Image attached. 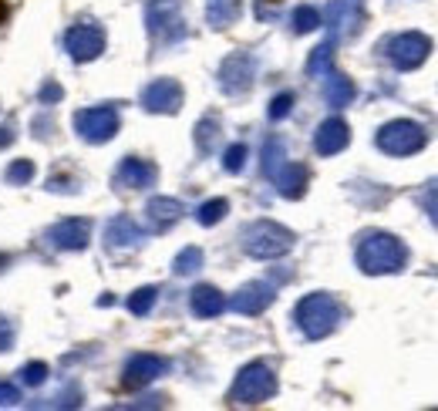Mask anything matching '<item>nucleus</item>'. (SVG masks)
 I'll return each instance as SVG.
<instances>
[{
	"instance_id": "1",
	"label": "nucleus",
	"mask_w": 438,
	"mask_h": 411,
	"mask_svg": "<svg viewBox=\"0 0 438 411\" xmlns=\"http://www.w3.org/2000/svg\"><path fill=\"white\" fill-rule=\"evenodd\" d=\"M408 260V250L391 233H368L357 243V266L364 273H398Z\"/></svg>"
},
{
	"instance_id": "2",
	"label": "nucleus",
	"mask_w": 438,
	"mask_h": 411,
	"mask_svg": "<svg viewBox=\"0 0 438 411\" xmlns=\"http://www.w3.org/2000/svg\"><path fill=\"white\" fill-rule=\"evenodd\" d=\"M341 321V303L334 300L330 293H310L297 303V324L310 341H321L327 337L330 330Z\"/></svg>"
},
{
	"instance_id": "3",
	"label": "nucleus",
	"mask_w": 438,
	"mask_h": 411,
	"mask_svg": "<svg viewBox=\"0 0 438 411\" xmlns=\"http://www.w3.org/2000/svg\"><path fill=\"white\" fill-rule=\"evenodd\" d=\"M243 246H246V253H250V257H257V260H277V257L290 253V246H293V233L284 229L280 223L263 219V223H253V226L243 233Z\"/></svg>"
},
{
	"instance_id": "4",
	"label": "nucleus",
	"mask_w": 438,
	"mask_h": 411,
	"mask_svg": "<svg viewBox=\"0 0 438 411\" xmlns=\"http://www.w3.org/2000/svg\"><path fill=\"white\" fill-rule=\"evenodd\" d=\"M273 394H277V374L257 361L236 374L233 391H229V405H263Z\"/></svg>"
},
{
	"instance_id": "5",
	"label": "nucleus",
	"mask_w": 438,
	"mask_h": 411,
	"mask_svg": "<svg viewBox=\"0 0 438 411\" xmlns=\"http://www.w3.org/2000/svg\"><path fill=\"white\" fill-rule=\"evenodd\" d=\"M149 34L155 41L172 44L186 38V17H182V0H152L145 10Z\"/></svg>"
},
{
	"instance_id": "6",
	"label": "nucleus",
	"mask_w": 438,
	"mask_h": 411,
	"mask_svg": "<svg viewBox=\"0 0 438 411\" xmlns=\"http://www.w3.org/2000/svg\"><path fill=\"white\" fill-rule=\"evenodd\" d=\"M378 149L388 155H415L425 149V129L415 122H388L378 131Z\"/></svg>"
},
{
	"instance_id": "7",
	"label": "nucleus",
	"mask_w": 438,
	"mask_h": 411,
	"mask_svg": "<svg viewBox=\"0 0 438 411\" xmlns=\"http://www.w3.org/2000/svg\"><path fill=\"white\" fill-rule=\"evenodd\" d=\"M74 129H78V135H81L85 142L102 145V142H108L111 135L118 131V111L111 108V105L85 108V111H78V115H74Z\"/></svg>"
},
{
	"instance_id": "8",
	"label": "nucleus",
	"mask_w": 438,
	"mask_h": 411,
	"mask_svg": "<svg viewBox=\"0 0 438 411\" xmlns=\"http://www.w3.org/2000/svg\"><path fill=\"white\" fill-rule=\"evenodd\" d=\"M428 51H432V41H428L425 34H418V31L398 34V38L388 44V58H391V65L398 67V71H412V67H418L425 58H428Z\"/></svg>"
},
{
	"instance_id": "9",
	"label": "nucleus",
	"mask_w": 438,
	"mask_h": 411,
	"mask_svg": "<svg viewBox=\"0 0 438 411\" xmlns=\"http://www.w3.org/2000/svg\"><path fill=\"white\" fill-rule=\"evenodd\" d=\"M65 47L74 61H95L105 51V31L98 24H74L65 34Z\"/></svg>"
},
{
	"instance_id": "10",
	"label": "nucleus",
	"mask_w": 438,
	"mask_h": 411,
	"mask_svg": "<svg viewBox=\"0 0 438 411\" xmlns=\"http://www.w3.org/2000/svg\"><path fill=\"white\" fill-rule=\"evenodd\" d=\"M253 74H257V65H253V58L250 54H233V58H226L222 67H219V85L226 95H243L246 88L253 85Z\"/></svg>"
},
{
	"instance_id": "11",
	"label": "nucleus",
	"mask_w": 438,
	"mask_h": 411,
	"mask_svg": "<svg viewBox=\"0 0 438 411\" xmlns=\"http://www.w3.org/2000/svg\"><path fill=\"white\" fill-rule=\"evenodd\" d=\"M142 105L145 111H159V115H172L182 105V85L172 78H159L142 91Z\"/></svg>"
},
{
	"instance_id": "12",
	"label": "nucleus",
	"mask_w": 438,
	"mask_h": 411,
	"mask_svg": "<svg viewBox=\"0 0 438 411\" xmlns=\"http://www.w3.org/2000/svg\"><path fill=\"white\" fill-rule=\"evenodd\" d=\"M169 371V361L165 357H159V354H135L129 364H125V378H122V385L125 388H145V385H152L159 374H165Z\"/></svg>"
},
{
	"instance_id": "13",
	"label": "nucleus",
	"mask_w": 438,
	"mask_h": 411,
	"mask_svg": "<svg viewBox=\"0 0 438 411\" xmlns=\"http://www.w3.org/2000/svg\"><path fill=\"white\" fill-rule=\"evenodd\" d=\"M91 239V223L88 219H61L58 226L47 229V243L54 250H85Z\"/></svg>"
},
{
	"instance_id": "14",
	"label": "nucleus",
	"mask_w": 438,
	"mask_h": 411,
	"mask_svg": "<svg viewBox=\"0 0 438 411\" xmlns=\"http://www.w3.org/2000/svg\"><path fill=\"white\" fill-rule=\"evenodd\" d=\"M273 303V287L270 283H246L240 293L233 297V300L226 303V307H233V310H240V314H263L266 307Z\"/></svg>"
},
{
	"instance_id": "15",
	"label": "nucleus",
	"mask_w": 438,
	"mask_h": 411,
	"mask_svg": "<svg viewBox=\"0 0 438 411\" xmlns=\"http://www.w3.org/2000/svg\"><path fill=\"white\" fill-rule=\"evenodd\" d=\"M155 179H159V169L152 162H145V159H125L118 166V172H115V182L125 186V189H145V186H152Z\"/></svg>"
},
{
	"instance_id": "16",
	"label": "nucleus",
	"mask_w": 438,
	"mask_h": 411,
	"mask_svg": "<svg viewBox=\"0 0 438 411\" xmlns=\"http://www.w3.org/2000/svg\"><path fill=\"white\" fill-rule=\"evenodd\" d=\"M348 142H350V129L341 118H327L314 135V149L321 155H337L341 149H348Z\"/></svg>"
},
{
	"instance_id": "17",
	"label": "nucleus",
	"mask_w": 438,
	"mask_h": 411,
	"mask_svg": "<svg viewBox=\"0 0 438 411\" xmlns=\"http://www.w3.org/2000/svg\"><path fill=\"white\" fill-rule=\"evenodd\" d=\"M142 239H145V233L135 226V219H131V216L111 219L108 229H105V243H108V250H135Z\"/></svg>"
},
{
	"instance_id": "18",
	"label": "nucleus",
	"mask_w": 438,
	"mask_h": 411,
	"mask_svg": "<svg viewBox=\"0 0 438 411\" xmlns=\"http://www.w3.org/2000/svg\"><path fill=\"white\" fill-rule=\"evenodd\" d=\"M273 182H277L280 195H286V199H300V195L307 193L310 172H307V166H300V162H284L280 172L273 175Z\"/></svg>"
},
{
	"instance_id": "19",
	"label": "nucleus",
	"mask_w": 438,
	"mask_h": 411,
	"mask_svg": "<svg viewBox=\"0 0 438 411\" xmlns=\"http://www.w3.org/2000/svg\"><path fill=\"white\" fill-rule=\"evenodd\" d=\"M145 216L152 223V229H169L175 219L182 216V202L179 199H169V195H159L145 206Z\"/></svg>"
},
{
	"instance_id": "20",
	"label": "nucleus",
	"mask_w": 438,
	"mask_h": 411,
	"mask_svg": "<svg viewBox=\"0 0 438 411\" xmlns=\"http://www.w3.org/2000/svg\"><path fill=\"white\" fill-rule=\"evenodd\" d=\"M324 98H327L330 108H344L354 102V85H350V78L344 74H337V71H327L324 74Z\"/></svg>"
},
{
	"instance_id": "21",
	"label": "nucleus",
	"mask_w": 438,
	"mask_h": 411,
	"mask_svg": "<svg viewBox=\"0 0 438 411\" xmlns=\"http://www.w3.org/2000/svg\"><path fill=\"white\" fill-rule=\"evenodd\" d=\"M226 310V297L216 287H196L193 290V314L196 317H219Z\"/></svg>"
},
{
	"instance_id": "22",
	"label": "nucleus",
	"mask_w": 438,
	"mask_h": 411,
	"mask_svg": "<svg viewBox=\"0 0 438 411\" xmlns=\"http://www.w3.org/2000/svg\"><path fill=\"white\" fill-rule=\"evenodd\" d=\"M327 21L334 27V34H350L357 27V0H337V3H330Z\"/></svg>"
},
{
	"instance_id": "23",
	"label": "nucleus",
	"mask_w": 438,
	"mask_h": 411,
	"mask_svg": "<svg viewBox=\"0 0 438 411\" xmlns=\"http://www.w3.org/2000/svg\"><path fill=\"white\" fill-rule=\"evenodd\" d=\"M206 17L213 27H229V24L240 17V0H209V7H206Z\"/></svg>"
},
{
	"instance_id": "24",
	"label": "nucleus",
	"mask_w": 438,
	"mask_h": 411,
	"mask_svg": "<svg viewBox=\"0 0 438 411\" xmlns=\"http://www.w3.org/2000/svg\"><path fill=\"white\" fill-rule=\"evenodd\" d=\"M330 58H334V44H321V47H314V54H310V61H307V74L310 78H324L330 71Z\"/></svg>"
},
{
	"instance_id": "25",
	"label": "nucleus",
	"mask_w": 438,
	"mask_h": 411,
	"mask_svg": "<svg viewBox=\"0 0 438 411\" xmlns=\"http://www.w3.org/2000/svg\"><path fill=\"white\" fill-rule=\"evenodd\" d=\"M284 159H286L284 142H280V138H270V142H266V149H263V172H266L270 179H273V175L280 172Z\"/></svg>"
},
{
	"instance_id": "26",
	"label": "nucleus",
	"mask_w": 438,
	"mask_h": 411,
	"mask_svg": "<svg viewBox=\"0 0 438 411\" xmlns=\"http://www.w3.org/2000/svg\"><path fill=\"white\" fill-rule=\"evenodd\" d=\"M172 266H175V273H179V277H189V273H196L199 266H202V250H199V246H186V250L175 257Z\"/></svg>"
},
{
	"instance_id": "27",
	"label": "nucleus",
	"mask_w": 438,
	"mask_h": 411,
	"mask_svg": "<svg viewBox=\"0 0 438 411\" xmlns=\"http://www.w3.org/2000/svg\"><path fill=\"white\" fill-rule=\"evenodd\" d=\"M226 213H229V202H226V199H209V202H202V206H199L196 219L202 223V226H216Z\"/></svg>"
},
{
	"instance_id": "28",
	"label": "nucleus",
	"mask_w": 438,
	"mask_h": 411,
	"mask_svg": "<svg viewBox=\"0 0 438 411\" xmlns=\"http://www.w3.org/2000/svg\"><path fill=\"white\" fill-rule=\"evenodd\" d=\"M155 297H159V290H155V287H142V290H135V293L129 297V310L135 314V317H145V314L152 310Z\"/></svg>"
},
{
	"instance_id": "29",
	"label": "nucleus",
	"mask_w": 438,
	"mask_h": 411,
	"mask_svg": "<svg viewBox=\"0 0 438 411\" xmlns=\"http://www.w3.org/2000/svg\"><path fill=\"white\" fill-rule=\"evenodd\" d=\"M216 138H219V122H216V118H206V122H199L196 145H199V152H202V155H206V152H213Z\"/></svg>"
},
{
	"instance_id": "30",
	"label": "nucleus",
	"mask_w": 438,
	"mask_h": 411,
	"mask_svg": "<svg viewBox=\"0 0 438 411\" xmlns=\"http://www.w3.org/2000/svg\"><path fill=\"white\" fill-rule=\"evenodd\" d=\"M321 27V14L314 7H297L293 10V31L297 34H307V31H317Z\"/></svg>"
},
{
	"instance_id": "31",
	"label": "nucleus",
	"mask_w": 438,
	"mask_h": 411,
	"mask_svg": "<svg viewBox=\"0 0 438 411\" xmlns=\"http://www.w3.org/2000/svg\"><path fill=\"white\" fill-rule=\"evenodd\" d=\"M7 179H10L14 186H27V182L34 179V162H31V159H17V162L7 169Z\"/></svg>"
},
{
	"instance_id": "32",
	"label": "nucleus",
	"mask_w": 438,
	"mask_h": 411,
	"mask_svg": "<svg viewBox=\"0 0 438 411\" xmlns=\"http://www.w3.org/2000/svg\"><path fill=\"white\" fill-rule=\"evenodd\" d=\"M222 166H226V172H240L243 166H246V145H233V149H226Z\"/></svg>"
},
{
	"instance_id": "33",
	"label": "nucleus",
	"mask_w": 438,
	"mask_h": 411,
	"mask_svg": "<svg viewBox=\"0 0 438 411\" xmlns=\"http://www.w3.org/2000/svg\"><path fill=\"white\" fill-rule=\"evenodd\" d=\"M290 108H293V95L284 91V95H277V98H273V105H270V118H273V122H280V118L290 115Z\"/></svg>"
},
{
	"instance_id": "34",
	"label": "nucleus",
	"mask_w": 438,
	"mask_h": 411,
	"mask_svg": "<svg viewBox=\"0 0 438 411\" xmlns=\"http://www.w3.org/2000/svg\"><path fill=\"white\" fill-rule=\"evenodd\" d=\"M421 206H425V213L432 216V223L438 226V182H432L428 189H425V195H421Z\"/></svg>"
},
{
	"instance_id": "35",
	"label": "nucleus",
	"mask_w": 438,
	"mask_h": 411,
	"mask_svg": "<svg viewBox=\"0 0 438 411\" xmlns=\"http://www.w3.org/2000/svg\"><path fill=\"white\" fill-rule=\"evenodd\" d=\"M21 378H24V385H41L44 378H47V364H27V368L21 371Z\"/></svg>"
},
{
	"instance_id": "36",
	"label": "nucleus",
	"mask_w": 438,
	"mask_h": 411,
	"mask_svg": "<svg viewBox=\"0 0 438 411\" xmlns=\"http://www.w3.org/2000/svg\"><path fill=\"white\" fill-rule=\"evenodd\" d=\"M14 405H21V391L7 381H0V408H14Z\"/></svg>"
},
{
	"instance_id": "37",
	"label": "nucleus",
	"mask_w": 438,
	"mask_h": 411,
	"mask_svg": "<svg viewBox=\"0 0 438 411\" xmlns=\"http://www.w3.org/2000/svg\"><path fill=\"white\" fill-rule=\"evenodd\" d=\"M61 85H54V81H47V85L41 88V105H54V102H61Z\"/></svg>"
},
{
	"instance_id": "38",
	"label": "nucleus",
	"mask_w": 438,
	"mask_h": 411,
	"mask_svg": "<svg viewBox=\"0 0 438 411\" xmlns=\"http://www.w3.org/2000/svg\"><path fill=\"white\" fill-rule=\"evenodd\" d=\"M10 341H14V327H10V321H7V317H0V350H7V347H10Z\"/></svg>"
},
{
	"instance_id": "39",
	"label": "nucleus",
	"mask_w": 438,
	"mask_h": 411,
	"mask_svg": "<svg viewBox=\"0 0 438 411\" xmlns=\"http://www.w3.org/2000/svg\"><path fill=\"white\" fill-rule=\"evenodd\" d=\"M14 142V122H7V125H0V149H7Z\"/></svg>"
},
{
	"instance_id": "40",
	"label": "nucleus",
	"mask_w": 438,
	"mask_h": 411,
	"mask_svg": "<svg viewBox=\"0 0 438 411\" xmlns=\"http://www.w3.org/2000/svg\"><path fill=\"white\" fill-rule=\"evenodd\" d=\"M7 14H10V7H7V3L0 0V24H7Z\"/></svg>"
}]
</instances>
